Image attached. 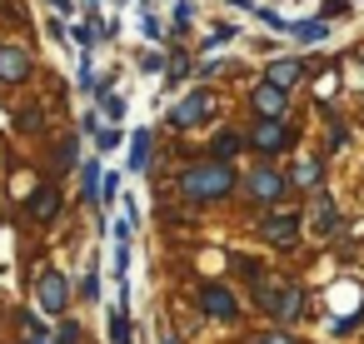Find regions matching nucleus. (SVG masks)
Returning <instances> with one entry per match:
<instances>
[{"mask_svg":"<svg viewBox=\"0 0 364 344\" xmlns=\"http://www.w3.org/2000/svg\"><path fill=\"white\" fill-rule=\"evenodd\" d=\"M26 344H50V334H46L36 319H26Z\"/></svg>","mask_w":364,"mask_h":344,"instance_id":"aec40b11","label":"nucleus"},{"mask_svg":"<svg viewBox=\"0 0 364 344\" xmlns=\"http://www.w3.org/2000/svg\"><path fill=\"white\" fill-rule=\"evenodd\" d=\"M264 240H269V244H279V249H289V244L299 240V215H289V210L269 215V220H264Z\"/></svg>","mask_w":364,"mask_h":344,"instance_id":"f03ea898","label":"nucleus"},{"mask_svg":"<svg viewBox=\"0 0 364 344\" xmlns=\"http://www.w3.org/2000/svg\"><path fill=\"white\" fill-rule=\"evenodd\" d=\"M240 150H245V135H240V130H225V135L215 140V160H220V165H230Z\"/></svg>","mask_w":364,"mask_h":344,"instance_id":"ddd939ff","label":"nucleus"},{"mask_svg":"<svg viewBox=\"0 0 364 344\" xmlns=\"http://www.w3.org/2000/svg\"><path fill=\"white\" fill-rule=\"evenodd\" d=\"M31 75V55L21 50V45H0V80L6 85H21Z\"/></svg>","mask_w":364,"mask_h":344,"instance_id":"0eeeda50","label":"nucleus"},{"mask_svg":"<svg viewBox=\"0 0 364 344\" xmlns=\"http://www.w3.org/2000/svg\"><path fill=\"white\" fill-rule=\"evenodd\" d=\"M145 155H150V135L140 130V135H135V165H145Z\"/></svg>","mask_w":364,"mask_h":344,"instance_id":"4be33fe9","label":"nucleus"},{"mask_svg":"<svg viewBox=\"0 0 364 344\" xmlns=\"http://www.w3.org/2000/svg\"><path fill=\"white\" fill-rule=\"evenodd\" d=\"M255 110H259V120H279L284 110H289V90H279V85H259L255 90Z\"/></svg>","mask_w":364,"mask_h":344,"instance_id":"7ed1b4c3","label":"nucleus"},{"mask_svg":"<svg viewBox=\"0 0 364 344\" xmlns=\"http://www.w3.org/2000/svg\"><path fill=\"white\" fill-rule=\"evenodd\" d=\"M110 344H130V319H125V309L110 314Z\"/></svg>","mask_w":364,"mask_h":344,"instance_id":"f3484780","label":"nucleus"},{"mask_svg":"<svg viewBox=\"0 0 364 344\" xmlns=\"http://www.w3.org/2000/svg\"><path fill=\"white\" fill-rule=\"evenodd\" d=\"M190 16H195V6H190V0H180V6H175V26L185 31V26H190Z\"/></svg>","mask_w":364,"mask_h":344,"instance_id":"412c9836","label":"nucleus"},{"mask_svg":"<svg viewBox=\"0 0 364 344\" xmlns=\"http://www.w3.org/2000/svg\"><path fill=\"white\" fill-rule=\"evenodd\" d=\"M26 210H31L36 220H55V215H60V190H55V185H41V190L26 200Z\"/></svg>","mask_w":364,"mask_h":344,"instance_id":"1a4fd4ad","label":"nucleus"},{"mask_svg":"<svg viewBox=\"0 0 364 344\" xmlns=\"http://www.w3.org/2000/svg\"><path fill=\"white\" fill-rule=\"evenodd\" d=\"M235 190V170L230 165H195V170H185V195L190 200H225Z\"/></svg>","mask_w":364,"mask_h":344,"instance_id":"f257e3e1","label":"nucleus"},{"mask_svg":"<svg viewBox=\"0 0 364 344\" xmlns=\"http://www.w3.org/2000/svg\"><path fill=\"white\" fill-rule=\"evenodd\" d=\"M344 11H349V0H324V16H329V21L344 16Z\"/></svg>","mask_w":364,"mask_h":344,"instance_id":"b1692460","label":"nucleus"},{"mask_svg":"<svg viewBox=\"0 0 364 344\" xmlns=\"http://www.w3.org/2000/svg\"><path fill=\"white\" fill-rule=\"evenodd\" d=\"M259 304H264V309H274L279 319H294V314H299V289H279V294H274V289H264V294H259Z\"/></svg>","mask_w":364,"mask_h":344,"instance_id":"9b49d317","label":"nucleus"},{"mask_svg":"<svg viewBox=\"0 0 364 344\" xmlns=\"http://www.w3.org/2000/svg\"><path fill=\"white\" fill-rule=\"evenodd\" d=\"M250 145H255L259 155H274V150H284V145H289V130H284L279 120H259V125H255V135H250Z\"/></svg>","mask_w":364,"mask_h":344,"instance_id":"20e7f679","label":"nucleus"},{"mask_svg":"<svg viewBox=\"0 0 364 344\" xmlns=\"http://www.w3.org/2000/svg\"><path fill=\"white\" fill-rule=\"evenodd\" d=\"M200 304H205V314H215V319H235V314H240V304H235V294H230L225 284H205V289H200Z\"/></svg>","mask_w":364,"mask_h":344,"instance_id":"423d86ee","label":"nucleus"},{"mask_svg":"<svg viewBox=\"0 0 364 344\" xmlns=\"http://www.w3.org/2000/svg\"><path fill=\"white\" fill-rule=\"evenodd\" d=\"M95 185H100V165H85V170H80V190H85V200H95Z\"/></svg>","mask_w":364,"mask_h":344,"instance_id":"a211bd4d","label":"nucleus"},{"mask_svg":"<svg viewBox=\"0 0 364 344\" xmlns=\"http://www.w3.org/2000/svg\"><path fill=\"white\" fill-rule=\"evenodd\" d=\"M100 105H105V115H110V120H120V115H125V100L115 95V85H100Z\"/></svg>","mask_w":364,"mask_h":344,"instance_id":"2eb2a0df","label":"nucleus"},{"mask_svg":"<svg viewBox=\"0 0 364 344\" xmlns=\"http://www.w3.org/2000/svg\"><path fill=\"white\" fill-rule=\"evenodd\" d=\"M55 339H60V344H75V339H80V324H60V334H55Z\"/></svg>","mask_w":364,"mask_h":344,"instance_id":"5701e85b","label":"nucleus"},{"mask_svg":"<svg viewBox=\"0 0 364 344\" xmlns=\"http://www.w3.org/2000/svg\"><path fill=\"white\" fill-rule=\"evenodd\" d=\"M329 230H334V205L319 195L314 200V235H329Z\"/></svg>","mask_w":364,"mask_h":344,"instance_id":"4468645a","label":"nucleus"},{"mask_svg":"<svg viewBox=\"0 0 364 344\" xmlns=\"http://www.w3.org/2000/svg\"><path fill=\"white\" fill-rule=\"evenodd\" d=\"M299 80H304V65H299V60H274V65H269V85L289 90V85H299Z\"/></svg>","mask_w":364,"mask_h":344,"instance_id":"f8f14e48","label":"nucleus"},{"mask_svg":"<svg viewBox=\"0 0 364 344\" xmlns=\"http://www.w3.org/2000/svg\"><path fill=\"white\" fill-rule=\"evenodd\" d=\"M259 344H289V334H264Z\"/></svg>","mask_w":364,"mask_h":344,"instance_id":"393cba45","label":"nucleus"},{"mask_svg":"<svg viewBox=\"0 0 364 344\" xmlns=\"http://www.w3.org/2000/svg\"><path fill=\"white\" fill-rule=\"evenodd\" d=\"M294 36L299 41H324V26L319 21H304V26H294Z\"/></svg>","mask_w":364,"mask_h":344,"instance_id":"6ab92c4d","label":"nucleus"},{"mask_svg":"<svg viewBox=\"0 0 364 344\" xmlns=\"http://www.w3.org/2000/svg\"><path fill=\"white\" fill-rule=\"evenodd\" d=\"M65 274H55V269H46L41 274V284H36V294H41V309H50V314H60L65 309Z\"/></svg>","mask_w":364,"mask_h":344,"instance_id":"39448f33","label":"nucleus"},{"mask_svg":"<svg viewBox=\"0 0 364 344\" xmlns=\"http://www.w3.org/2000/svg\"><path fill=\"white\" fill-rule=\"evenodd\" d=\"M294 185H304V190H314V185H319V160H304V165L294 170Z\"/></svg>","mask_w":364,"mask_h":344,"instance_id":"dca6fc26","label":"nucleus"},{"mask_svg":"<svg viewBox=\"0 0 364 344\" xmlns=\"http://www.w3.org/2000/svg\"><path fill=\"white\" fill-rule=\"evenodd\" d=\"M250 195H255L259 205L279 200V195H284V175H274V170H255V175H250Z\"/></svg>","mask_w":364,"mask_h":344,"instance_id":"6e6552de","label":"nucleus"},{"mask_svg":"<svg viewBox=\"0 0 364 344\" xmlns=\"http://www.w3.org/2000/svg\"><path fill=\"white\" fill-rule=\"evenodd\" d=\"M205 115H210V95H205V90H195L190 100H180V110H175L170 120L185 130V125H195V120H205Z\"/></svg>","mask_w":364,"mask_h":344,"instance_id":"9d476101","label":"nucleus"}]
</instances>
